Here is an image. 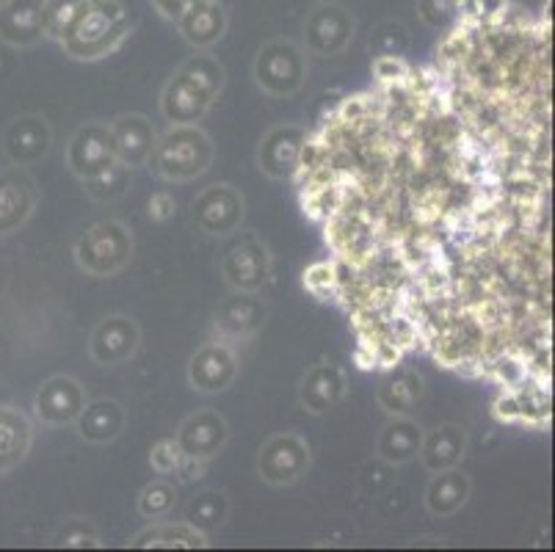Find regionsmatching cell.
Wrapping results in <instances>:
<instances>
[{
	"instance_id": "obj_1",
	"label": "cell",
	"mask_w": 555,
	"mask_h": 552,
	"mask_svg": "<svg viewBox=\"0 0 555 552\" xmlns=\"http://www.w3.org/2000/svg\"><path fill=\"white\" fill-rule=\"evenodd\" d=\"M227 69L216 55L185 59L160 91V116L169 125H199L224 91Z\"/></svg>"
},
{
	"instance_id": "obj_2",
	"label": "cell",
	"mask_w": 555,
	"mask_h": 552,
	"mask_svg": "<svg viewBox=\"0 0 555 552\" xmlns=\"http://www.w3.org/2000/svg\"><path fill=\"white\" fill-rule=\"evenodd\" d=\"M130 14L122 0H83L62 37V50L73 61H103L130 37Z\"/></svg>"
},
{
	"instance_id": "obj_3",
	"label": "cell",
	"mask_w": 555,
	"mask_h": 552,
	"mask_svg": "<svg viewBox=\"0 0 555 552\" xmlns=\"http://www.w3.org/2000/svg\"><path fill=\"white\" fill-rule=\"evenodd\" d=\"M216 146L199 125H171L158 136L147 166L166 182H191L214 166Z\"/></svg>"
},
{
	"instance_id": "obj_4",
	"label": "cell",
	"mask_w": 555,
	"mask_h": 552,
	"mask_svg": "<svg viewBox=\"0 0 555 552\" xmlns=\"http://www.w3.org/2000/svg\"><path fill=\"white\" fill-rule=\"evenodd\" d=\"M135 241L133 232L125 221L105 219L98 224L86 227L78 238H75L73 257L78 262L80 271L94 280H108L122 273L125 268L133 262Z\"/></svg>"
},
{
	"instance_id": "obj_5",
	"label": "cell",
	"mask_w": 555,
	"mask_h": 552,
	"mask_svg": "<svg viewBox=\"0 0 555 552\" xmlns=\"http://www.w3.org/2000/svg\"><path fill=\"white\" fill-rule=\"evenodd\" d=\"M251 78L269 98H294L307 80V50L294 39H271L257 50Z\"/></svg>"
},
{
	"instance_id": "obj_6",
	"label": "cell",
	"mask_w": 555,
	"mask_h": 552,
	"mask_svg": "<svg viewBox=\"0 0 555 552\" xmlns=\"http://www.w3.org/2000/svg\"><path fill=\"white\" fill-rule=\"evenodd\" d=\"M312 467V448L301 434L282 432L269 437L260 445L255 455V473L260 475L262 484L285 489L294 486L310 473Z\"/></svg>"
},
{
	"instance_id": "obj_7",
	"label": "cell",
	"mask_w": 555,
	"mask_h": 552,
	"mask_svg": "<svg viewBox=\"0 0 555 552\" xmlns=\"http://www.w3.org/2000/svg\"><path fill=\"white\" fill-rule=\"evenodd\" d=\"M354 34L357 23L348 7L337 0H321L307 12L305 50L307 55H318V59H335L354 42Z\"/></svg>"
},
{
	"instance_id": "obj_8",
	"label": "cell",
	"mask_w": 555,
	"mask_h": 552,
	"mask_svg": "<svg viewBox=\"0 0 555 552\" xmlns=\"http://www.w3.org/2000/svg\"><path fill=\"white\" fill-rule=\"evenodd\" d=\"M246 219V196L230 182H214L191 202V224L210 238H230Z\"/></svg>"
},
{
	"instance_id": "obj_9",
	"label": "cell",
	"mask_w": 555,
	"mask_h": 552,
	"mask_svg": "<svg viewBox=\"0 0 555 552\" xmlns=\"http://www.w3.org/2000/svg\"><path fill=\"white\" fill-rule=\"evenodd\" d=\"M305 146H307V128L294 125V121H282L274 125L269 133L262 136L257 144V166L269 180H291L305 164Z\"/></svg>"
},
{
	"instance_id": "obj_10",
	"label": "cell",
	"mask_w": 555,
	"mask_h": 552,
	"mask_svg": "<svg viewBox=\"0 0 555 552\" xmlns=\"http://www.w3.org/2000/svg\"><path fill=\"white\" fill-rule=\"evenodd\" d=\"M238 373V354L232 351V348L221 341L202 343V346L191 354L189 364H185L189 387L199 395L227 393V389L235 384Z\"/></svg>"
},
{
	"instance_id": "obj_11",
	"label": "cell",
	"mask_w": 555,
	"mask_h": 552,
	"mask_svg": "<svg viewBox=\"0 0 555 552\" xmlns=\"http://www.w3.org/2000/svg\"><path fill=\"white\" fill-rule=\"evenodd\" d=\"M139 348L141 326L125 312L105 316L89 334V357L100 368H122L139 354Z\"/></svg>"
},
{
	"instance_id": "obj_12",
	"label": "cell",
	"mask_w": 555,
	"mask_h": 552,
	"mask_svg": "<svg viewBox=\"0 0 555 552\" xmlns=\"http://www.w3.org/2000/svg\"><path fill=\"white\" fill-rule=\"evenodd\" d=\"M3 155L12 166L28 169L42 164L53 150V128L42 114H20L9 121L0 136Z\"/></svg>"
},
{
	"instance_id": "obj_13",
	"label": "cell",
	"mask_w": 555,
	"mask_h": 552,
	"mask_svg": "<svg viewBox=\"0 0 555 552\" xmlns=\"http://www.w3.org/2000/svg\"><path fill=\"white\" fill-rule=\"evenodd\" d=\"M116 164V144L111 125L103 119L83 121L67 144V169L78 180L94 177Z\"/></svg>"
},
{
	"instance_id": "obj_14",
	"label": "cell",
	"mask_w": 555,
	"mask_h": 552,
	"mask_svg": "<svg viewBox=\"0 0 555 552\" xmlns=\"http://www.w3.org/2000/svg\"><path fill=\"white\" fill-rule=\"evenodd\" d=\"M175 442L189 462H210L230 442V423L216 409H196L178 425Z\"/></svg>"
},
{
	"instance_id": "obj_15",
	"label": "cell",
	"mask_w": 555,
	"mask_h": 552,
	"mask_svg": "<svg viewBox=\"0 0 555 552\" xmlns=\"http://www.w3.org/2000/svg\"><path fill=\"white\" fill-rule=\"evenodd\" d=\"M271 252L257 238L235 243L221 260V280L230 291L260 293L271 282Z\"/></svg>"
},
{
	"instance_id": "obj_16",
	"label": "cell",
	"mask_w": 555,
	"mask_h": 552,
	"mask_svg": "<svg viewBox=\"0 0 555 552\" xmlns=\"http://www.w3.org/2000/svg\"><path fill=\"white\" fill-rule=\"evenodd\" d=\"M89 395L86 387L69 373H55L34 395V414L48 428H62V425H73L78 414L83 412Z\"/></svg>"
},
{
	"instance_id": "obj_17",
	"label": "cell",
	"mask_w": 555,
	"mask_h": 552,
	"mask_svg": "<svg viewBox=\"0 0 555 552\" xmlns=\"http://www.w3.org/2000/svg\"><path fill=\"white\" fill-rule=\"evenodd\" d=\"M39 191L28 169L9 166L0 169V238L23 230L37 213Z\"/></svg>"
},
{
	"instance_id": "obj_18",
	"label": "cell",
	"mask_w": 555,
	"mask_h": 552,
	"mask_svg": "<svg viewBox=\"0 0 555 552\" xmlns=\"http://www.w3.org/2000/svg\"><path fill=\"white\" fill-rule=\"evenodd\" d=\"M346 373L335 362H318L301 376L299 382V407L307 414L324 418L337 403L346 398Z\"/></svg>"
},
{
	"instance_id": "obj_19",
	"label": "cell",
	"mask_w": 555,
	"mask_h": 552,
	"mask_svg": "<svg viewBox=\"0 0 555 552\" xmlns=\"http://www.w3.org/2000/svg\"><path fill=\"white\" fill-rule=\"evenodd\" d=\"M175 25L185 44L194 50H208L224 39L230 28V14L221 0H194Z\"/></svg>"
},
{
	"instance_id": "obj_20",
	"label": "cell",
	"mask_w": 555,
	"mask_h": 552,
	"mask_svg": "<svg viewBox=\"0 0 555 552\" xmlns=\"http://www.w3.org/2000/svg\"><path fill=\"white\" fill-rule=\"evenodd\" d=\"M111 125L116 144V161L125 164L128 169H141L147 166L153 146L158 141V130L144 114H119Z\"/></svg>"
},
{
	"instance_id": "obj_21",
	"label": "cell",
	"mask_w": 555,
	"mask_h": 552,
	"mask_svg": "<svg viewBox=\"0 0 555 552\" xmlns=\"http://www.w3.org/2000/svg\"><path fill=\"white\" fill-rule=\"evenodd\" d=\"M269 318V307L257 298V293L230 291V296L216 310V329L230 341H249L262 329Z\"/></svg>"
},
{
	"instance_id": "obj_22",
	"label": "cell",
	"mask_w": 555,
	"mask_h": 552,
	"mask_svg": "<svg viewBox=\"0 0 555 552\" xmlns=\"http://www.w3.org/2000/svg\"><path fill=\"white\" fill-rule=\"evenodd\" d=\"M423 434H426V428L412 414H396L378 428L376 459L387 462L390 467L417 462Z\"/></svg>"
},
{
	"instance_id": "obj_23",
	"label": "cell",
	"mask_w": 555,
	"mask_h": 552,
	"mask_svg": "<svg viewBox=\"0 0 555 552\" xmlns=\"http://www.w3.org/2000/svg\"><path fill=\"white\" fill-rule=\"evenodd\" d=\"M467 448H470V439H467V432H464L462 425L442 423L423 434L417 462L423 464L426 473L462 467V462L467 459Z\"/></svg>"
},
{
	"instance_id": "obj_24",
	"label": "cell",
	"mask_w": 555,
	"mask_h": 552,
	"mask_svg": "<svg viewBox=\"0 0 555 552\" xmlns=\"http://www.w3.org/2000/svg\"><path fill=\"white\" fill-rule=\"evenodd\" d=\"M0 42L20 50L42 44V0H7L0 7Z\"/></svg>"
},
{
	"instance_id": "obj_25",
	"label": "cell",
	"mask_w": 555,
	"mask_h": 552,
	"mask_svg": "<svg viewBox=\"0 0 555 552\" xmlns=\"http://www.w3.org/2000/svg\"><path fill=\"white\" fill-rule=\"evenodd\" d=\"M473 498V480L462 467L442 470V473H431L426 492H423V505L434 519H448L456 516L464 505Z\"/></svg>"
},
{
	"instance_id": "obj_26",
	"label": "cell",
	"mask_w": 555,
	"mask_h": 552,
	"mask_svg": "<svg viewBox=\"0 0 555 552\" xmlns=\"http://www.w3.org/2000/svg\"><path fill=\"white\" fill-rule=\"evenodd\" d=\"M75 432L83 442L89 445H111L125 434L128 414L125 407L114 398H98V401H86L83 412L75 420Z\"/></svg>"
},
{
	"instance_id": "obj_27",
	"label": "cell",
	"mask_w": 555,
	"mask_h": 552,
	"mask_svg": "<svg viewBox=\"0 0 555 552\" xmlns=\"http://www.w3.org/2000/svg\"><path fill=\"white\" fill-rule=\"evenodd\" d=\"M210 536L199 534L194 525H189L185 519H155L153 525H147L144 530L133 536L128 541L130 550H205L210 547Z\"/></svg>"
},
{
	"instance_id": "obj_28",
	"label": "cell",
	"mask_w": 555,
	"mask_h": 552,
	"mask_svg": "<svg viewBox=\"0 0 555 552\" xmlns=\"http://www.w3.org/2000/svg\"><path fill=\"white\" fill-rule=\"evenodd\" d=\"M34 445V423L23 409L0 403V475L12 473L28 459Z\"/></svg>"
},
{
	"instance_id": "obj_29",
	"label": "cell",
	"mask_w": 555,
	"mask_h": 552,
	"mask_svg": "<svg viewBox=\"0 0 555 552\" xmlns=\"http://www.w3.org/2000/svg\"><path fill=\"white\" fill-rule=\"evenodd\" d=\"M426 398V382L415 368H396L387 373L376 389V403L390 418L396 414H412Z\"/></svg>"
},
{
	"instance_id": "obj_30",
	"label": "cell",
	"mask_w": 555,
	"mask_h": 552,
	"mask_svg": "<svg viewBox=\"0 0 555 552\" xmlns=\"http://www.w3.org/2000/svg\"><path fill=\"white\" fill-rule=\"evenodd\" d=\"M183 519L199 534L214 536L230 519V498L221 489H202L183 505Z\"/></svg>"
},
{
	"instance_id": "obj_31",
	"label": "cell",
	"mask_w": 555,
	"mask_h": 552,
	"mask_svg": "<svg viewBox=\"0 0 555 552\" xmlns=\"http://www.w3.org/2000/svg\"><path fill=\"white\" fill-rule=\"evenodd\" d=\"M178 505H180V489L178 484L166 478V475L150 480V484L139 492V498H135V511H139L144 519H150V523L171 516Z\"/></svg>"
},
{
	"instance_id": "obj_32",
	"label": "cell",
	"mask_w": 555,
	"mask_h": 552,
	"mask_svg": "<svg viewBox=\"0 0 555 552\" xmlns=\"http://www.w3.org/2000/svg\"><path fill=\"white\" fill-rule=\"evenodd\" d=\"M130 177H133V169H128V166L116 161V164L108 166L105 171H100V175H94V177H86V180H80V182H83V191L89 200L116 202L128 194Z\"/></svg>"
},
{
	"instance_id": "obj_33",
	"label": "cell",
	"mask_w": 555,
	"mask_h": 552,
	"mask_svg": "<svg viewBox=\"0 0 555 552\" xmlns=\"http://www.w3.org/2000/svg\"><path fill=\"white\" fill-rule=\"evenodd\" d=\"M53 547H64V550H100L103 547V534L98 525L86 516H69L64 519L62 528L55 530Z\"/></svg>"
},
{
	"instance_id": "obj_34",
	"label": "cell",
	"mask_w": 555,
	"mask_h": 552,
	"mask_svg": "<svg viewBox=\"0 0 555 552\" xmlns=\"http://www.w3.org/2000/svg\"><path fill=\"white\" fill-rule=\"evenodd\" d=\"M83 0H42V28L44 39L62 42L64 30H67L69 20L75 17L78 7Z\"/></svg>"
},
{
	"instance_id": "obj_35",
	"label": "cell",
	"mask_w": 555,
	"mask_h": 552,
	"mask_svg": "<svg viewBox=\"0 0 555 552\" xmlns=\"http://www.w3.org/2000/svg\"><path fill=\"white\" fill-rule=\"evenodd\" d=\"M392 470L387 462H382V459H371V462L362 464L360 475H357V486H360V495H365V498H376V495H382L387 489V486L392 484Z\"/></svg>"
},
{
	"instance_id": "obj_36",
	"label": "cell",
	"mask_w": 555,
	"mask_h": 552,
	"mask_svg": "<svg viewBox=\"0 0 555 552\" xmlns=\"http://www.w3.org/2000/svg\"><path fill=\"white\" fill-rule=\"evenodd\" d=\"M417 14L428 28H446L459 14V0H417Z\"/></svg>"
},
{
	"instance_id": "obj_37",
	"label": "cell",
	"mask_w": 555,
	"mask_h": 552,
	"mask_svg": "<svg viewBox=\"0 0 555 552\" xmlns=\"http://www.w3.org/2000/svg\"><path fill=\"white\" fill-rule=\"evenodd\" d=\"M150 464H153V470L158 475H169L183 467V453H180L178 442L175 439H160V442H155V448L150 450Z\"/></svg>"
},
{
	"instance_id": "obj_38",
	"label": "cell",
	"mask_w": 555,
	"mask_h": 552,
	"mask_svg": "<svg viewBox=\"0 0 555 552\" xmlns=\"http://www.w3.org/2000/svg\"><path fill=\"white\" fill-rule=\"evenodd\" d=\"M406 73H409L406 61H403L401 55H396V53H385V55H378V59L373 61V75H376L378 80L406 78Z\"/></svg>"
},
{
	"instance_id": "obj_39",
	"label": "cell",
	"mask_w": 555,
	"mask_h": 552,
	"mask_svg": "<svg viewBox=\"0 0 555 552\" xmlns=\"http://www.w3.org/2000/svg\"><path fill=\"white\" fill-rule=\"evenodd\" d=\"M191 3H194V0H153L155 12H158L164 20H169V23H178Z\"/></svg>"
},
{
	"instance_id": "obj_40",
	"label": "cell",
	"mask_w": 555,
	"mask_h": 552,
	"mask_svg": "<svg viewBox=\"0 0 555 552\" xmlns=\"http://www.w3.org/2000/svg\"><path fill=\"white\" fill-rule=\"evenodd\" d=\"M175 216V200L169 194H155L150 200V219L153 221H166Z\"/></svg>"
},
{
	"instance_id": "obj_41",
	"label": "cell",
	"mask_w": 555,
	"mask_h": 552,
	"mask_svg": "<svg viewBox=\"0 0 555 552\" xmlns=\"http://www.w3.org/2000/svg\"><path fill=\"white\" fill-rule=\"evenodd\" d=\"M7 393H9V389H7V384L0 382V403H7Z\"/></svg>"
},
{
	"instance_id": "obj_42",
	"label": "cell",
	"mask_w": 555,
	"mask_h": 552,
	"mask_svg": "<svg viewBox=\"0 0 555 552\" xmlns=\"http://www.w3.org/2000/svg\"><path fill=\"white\" fill-rule=\"evenodd\" d=\"M3 3H7V0H0V7H3Z\"/></svg>"
}]
</instances>
